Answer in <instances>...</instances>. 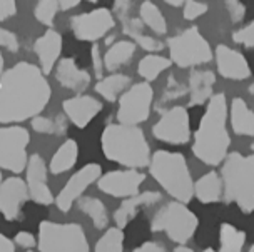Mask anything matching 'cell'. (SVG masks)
<instances>
[{
	"instance_id": "obj_1",
	"label": "cell",
	"mask_w": 254,
	"mask_h": 252,
	"mask_svg": "<svg viewBox=\"0 0 254 252\" xmlns=\"http://www.w3.org/2000/svg\"><path fill=\"white\" fill-rule=\"evenodd\" d=\"M51 85L40 67L19 62L0 75V124L34 119L51 101Z\"/></svg>"
},
{
	"instance_id": "obj_2",
	"label": "cell",
	"mask_w": 254,
	"mask_h": 252,
	"mask_svg": "<svg viewBox=\"0 0 254 252\" xmlns=\"http://www.w3.org/2000/svg\"><path fill=\"white\" fill-rule=\"evenodd\" d=\"M226 120H228L226 96L222 92L214 94L207 102V109L194 134L192 152L204 164L219 165L228 155L231 137L226 129Z\"/></svg>"
},
{
	"instance_id": "obj_3",
	"label": "cell",
	"mask_w": 254,
	"mask_h": 252,
	"mask_svg": "<svg viewBox=\"0 0 254 252\" xmlns=\"http://www.w3.org/2000/svg\"><path fill=\"white\" fill-rule=\"evenodd\" d=\"M102 151L109 160L129 169L146 167L151 162V149L137 125L111 124L102 132Z\"/></svg>"
},
{
	"instance_id": "obj_4",
	"label": "cell",
	"mask_w": 254,
	"mask_h": 252,
	"mask_svg": "<svg viewBox=\"0 0 254 252\" xmlns=\"http://www.w3.org/2000/svg\"><path fill=\"white\" fill-rule=\"evenodd\" d=\"M222 162L224 202H234L244 214L254 212V155L231 152Z\"/></svg>"
},
{
	"instance_id": "obj_5",
	"label": "cell",
	"mask_w": 254,
	"mask_h": 252,
	"mask_svg": "<svg viewBox=\"0 0 254 252\" xmlns=\"http://www.w3.org/2000/svg\"><path fill=\"white\" fill-rule=\"evenodd\" d=\"M151 175L171 197L188 204L194 197V182L186 157L179 152L157 151L149 162Z\"/></svg>"
},
{
	"instance_id": "obj_6",
	"label": "cell",
	"mask_w": 254,
	"mask_h": 252,
	"mask_svg": "<svg viewBox=\"0 0 254 252\" xmlns=\"http://www.w3.org/2000/svg\"><path fill=\"white\" fill-rule=\"evenodd\" d=\"M37 246L40 252H89V242L80 224H59L42 220L39 224Z\"/></svg>"
},
{
	"instance_id": "obj_7",
	"label": "cell",
	"mask_w": 254,
	"mask_h": 252,
	"mask_svg": "<svg viewBox=\"0 0 254 252\" xmlns=\"http://www.w3.org/2000/svg\"><path fill=\"white\" fill-rule=\"evenodd\" d=\"M197 226L199 220L196 214L179 201L164 205L151 220L152 232H166L167 237L178 244L188 242L196 234Z\"/></svg>"
},
{
	"instance_id": "obj_8",
	"label": "cell",
	"mask_w": 254,
	"mask_h": 252,
	"mask_svg": "<svg viewBox=\"0 0 254 252\" xmlns=\"http://www.w3.org/2000/svg\"><path fill=\"white\" fill-rule=\"evenodd\" d=\"M167 46H169L171 62L183 69L207 64L212 58L209 44L202 37L197 27H190L183 34L171 37Z\"/></svg>"
},
{
	"instance_id": "obj_9",
	"label": "cell",
	"mask_w": 254,
	"mask_h": 252,
	"mask_svg": "<svg viewBox=\"0 0 254 252\" xmlns=\"http://www.w3.org/2000/svg\"><path fill=\"white\" fill-rule=\"evenodd\" d=\"M30 134L19 125L0 127V169H7L13 174H20L27 167L29 155L27 146Z\"/></svg>"
},
{
	"instance_id": "obj_10",
	"label": "cell",
	"mask_w": 254,
	"mask_h": 252,
	"mask_svg": "<svg viewBox=\"0 0 254 252\" xmlns=\"http://www.w3.org/2000/svg\"><path fill=\"white\" fill-rule=\"evenodd\" d=\"M154 99V91L149 82L134 84L129 91L122 94L117 110V120L121 124L137 125L146 122L151 114V105Z\"/></svg>"
},
{
	"instance_id": "obj_11",
	"label": "cell",
	"mask_w": 254,
	"mask_h": 252,
	"mask_svg": "<svg viewBox=\"0 0 254 252\" xmlns=\"http://www.w3.org/2000/svg\"><path fill=\"white\" fill-rule=\"evenodd\" d=\"M154 137L167 144H186L190 139L189 114L184 107L176 105L162 114L157 124L152 127Z\"/></svg>"
},
{
	"instance_id": "obj_12",
	"label": "cell",
	"mask_w": 254,
	"mask_h": 252,
	"mask_svg": "<svg viewBox=\"0 0 254 252\" xmlns=\"http://www.w3.org/2000/svg\"><path fill=\"white\" fill-rule=\"evenodd\" d=\"M72 32L77 40L82 42H95L102 39L114 27V17L107 8H95L92 12L80 13L70 19Z\"/></svg>"
},
{
	"instance_id": "obj_13",
	"label": "cell",
	"mask_w": 254,
	"mask_h": 252,
	"mask_svg": "<svg viewBox=\"0 0 254 252\" xmlns=\"http://www.w3.org/2000/svg\"><path fill=\"white\" fill-rule=\"evenodd\" d=\"M101 174H102V167L99 164H87L80 170H77L56 197V204L59 207V210L61 212H69L72 204L82 197V194L87 191L90 184L99 181Z\"/></svg>"
},
{
	"instance_id": "obj_14",
	"label": "cell",
	"mask_w": 254,
	"mask_h": 252,
	"mask_svg": "<svg viewBox=\"0 0 254 252\" xmlns=\"http://www.w3.org/2000/svg\"><path fill=\"white\" fill-rule=\"evenodd\" d=\"M146 175L139 172L137 169L127 170H112L99 177L97 187L104 194L112 197H132L139 194V187L144 182Z\"/></svg>"
},
{
	"instance_id": "obj_15",
	"label": "cell",
	"mask_w": 254,
	"mask_h": 252,
	"mask_svg": "<svg viewBox=\"0 0 254 252\" xmlns=\"http://www.w3.org/2000/svg\"><path fill=\"white\" fill-rule=\"evenodd\" d=\"M29 199L27 182L20 177H8L7 181L0 182V212L7 220L19 219Z\"/></svg>"
},
{
	"instance_id": "obj_16",
	"label": "cell",
	"mask_w": 254,
	"mask_h": 252,
	"mask_svg": "<svg viewBox=\"0 0 254 252\" xmlns=\"http://www.w3.org/2000/svg\"><path fill=\"white\" fill-rule=\"evenodd\" d=\"M25 170L27 189H29L30 199L40 205H51L52 202H56L51 187L47 184V165H45V160L39 154L30 155Z\"/></svg>"
},
{
	"instance_id": "obj_17",
	"label": "cell",
	"mask_w": 254,
	"mask_h": 252,
	"mask_svg": "<svg viewBox=\"0 0 254 252\" xmlns=\"http://www.w3.org/2000/svg\"><path fill=\"white\" fill-rule=\"evenodd\" d=\"M62 107L70 122L79 129L87 127L95 117H97V114H101V110H102L101 101H97V99L92 96L70 97V99H67V101H64Z\"/></svg>"
},
{
	"instance_id": "obj_18",
	"label": "cell",
	"mask_w": 254,
	"mask_h": 252,
	"mask_svg": "<svg viewBox=\"0 0 254 252\" xmlns=\"http://www.w3.org/2000/svg\"><path fill=\"white\" fill-rule=\"evenodd\" d=\"M216 62L217 70H219V74L224 79L244 80L251 75V69H249V64L243 53L233 50L228 46H217Z\"/></svg>"
},
{
	"instance_id": "obj_19",
	"label": "cell",
	"mask_w": 254,
	"mask_h": 252,
	"mask_svg": "<svg viewBox=\"0 0 254 252\" xmlns=\"http://www.w3.org/2000/svg\"><path fill=\"white\" fill-rule=\"evenodd\" d=\"M34 52L37 53L40 62V70L45 75L51 74V70L56 67L59 57L62 53V37L57 30L47 29L44 35L35 40Z\"/></svg>"
},
{
	"instance_id": "obj_20",
	"label": "cell",
	"mask_w": 254,
	"mask_h": 252,
	"mask_svg": "<svg viewBox=\"0 0 254 252\" xmlns=\"http://www.w3.org/2000/svg\"><path fill=\"white\" fill-rule=\"evenodd\" d=\"M56 79L62 87L77 94H82L90 84L89 72L79 69L75 60L70 57L61 58L56 64Z\"/></svg>"
},
{
	"instance_id": "obj_21",
	"label": "cell",
	"mask_w": 254,
	"mask_h": 252,
	"mask_svg": "<svg viewBox=\"0 0 254 252\" xmlns=\"http://www.w3.org/2000/svg\"><path fill=\"white\" fill-rule=\"evenodd\" d=\"M157 201H161V194H159V192H152V191L140 192V194H135L132 197H126V199L122 201V204L119 205V209L114 212L116 226L121 229L127 227V224L137 215V210L140 207L152 205V204H156Z\"/></svg>"
},
{
	"instance_id": "obj_22",
	"label": "cell",
	"mask_w": 254,
	"mask_h": 252,
	"mask_svg": "<svg viewBox=\"0 0 254 252\" xmlns=\"http://www.w3.org/2000/svg\"><path fill=\"white\" fill-rule=\"evenodd\" d=\"M216 75L211 70H192L189 75V105H202L212 97Z\"/></svg>"
},
{
	"instance_id": "obj_23",
	"label": "cell",
	"mask_w": 254,
	"mask_h": 252,
	"mask_svg": "<svg viewBox=\"0 0 254 252\" xmlns=\"http://www.w3.org/2000/svg\"><path fill=\"white\" fill-rule=\"evenodd\" d=\"M231 125L238 136L254 137V112L239 97L231 103Z\"/></svg>"
},
{
	"instance_id": "obj_24",
	"label": "cell",
	"mask_w": 254,
	"mask_h": 252,
	"mask_svg": "<svg viewBox=\"0 0 254 252\" xmlns=\"http://www.w3.org/2000/svg\"><path fill=\"white\" fill-rule=\"evenodd\" d=\"M222 194V181L217 172L204 174L199 181L194 184V196L202 204H214L221 199Z\"/></svg>"
},
{
	"instance_id": "obj_25",
	"label": "cell",
	"mask_w": 254,
	"mask_h": 252,
	"mask_svg": "<svg viewBox=\"0 0 254 252\" xmlns=\"http://www.w3.org/2000/svg\"><path fill=\"white\" fill-rule=\"evenodd\" d=\"M77 157H79V146H77L74 139H67L57 149L56 154L52 155L49 170L56 175L67 172V170H70L75 165Z\"/></svg>"
},
{
	"instance_id": "obj_26",
	"label": "cell",
	"mask_w": 254,
	"mask_h": 252,
	"mask_svg": "<svg viewBox=\"0 0 254 252\" xmlns=\"http://www.w3.org/2000/svg\"><path fill=\"white\" fill-rule=\"evenodd\" d=\"M135 53V44L130 40H119L114 46L109 47V50L104 55V67L107 70L114 72L121 65L127 64Z\"/></svg>"
},
{
	"instance_id": "obj_27",
	"label": "cell",
	"mask_w": 254,
	"mask_h": 252,
	"mask_svg": "<svg viewBox=\"0 0 254 252\" xmlns=\"http://www.w3.org/2000/svg\"><path fill=\"white\" fill-rule=\"evenodd\" d=\"M171 65H172L171 58L156 55V53H149V55H146L139 62L137 72L146 82H152V80H156L162 72L169 69Z\"/></svg>"
},
{
	"instance_id": "obj_28",
	"label": "cell",
	"mask_w": 254,
	"mask_h": 252,
	"mask_svg": "<svg viewBox=\"0 0 254 252\" xmlns=\"http://www.w3.org/2000/svg\"><path fill=\"white\" fill-rule=\"evenodd\" d=\"M130 84V79L124 74H112L106 79H101L95 85V92L109 102H114L121 92H124L127 85Z\"/></svg>"
},
{
	"instance_id": "obj_29",
	"label": "cell",
	"mask_w": 254,
	"mask_h": 252,
	"mask_svg": "<svg viewBox=\"0 0 254 252\" xmlns=\"http://www.w3.org/2000/svg\"><path fill=\"white\" fill-rule=\"evenodd\" d=\"M79 209L84 214H87L94 222L95 229H106L109 224V215L106 210V205L102 204V201L95 199V197H80L79 201Z\"/></svg>"
},
{
	"instance_id": "obj_30",
	"label": "cell",
	"mask_w": 254,
	"mask_h": 252,
	"mask_svg": "<svg viewBox=\"0 0 254 252\" xmlns=\"http://www.w3.org/2000/svg\"><path fill=\"white\" fill-rule=\"evenodd\" d=\"M139 19L142 20L144 25H147L149 29L154 30V34L164 35L167 32V22L164 19V15H162V12L157 8V5H154L149 0H146V2L140 5Z\"/></svg>"
},
{
	"instance_id": "obj_31",
	"label": "cell",
	"mask_w": 254,
	"mask_h": 252,
	"mask_svg": "<svg viewBox=\"0 0 254 252\" xmlns=\"http://www.w3.org/2000/svg\"><path fill=\"white\" fill-rule=\"evenodd\" d=\"M221 249L219 252H243L244 242H246V232L239 231L231 224H221L219 231Z\"/></svg>"
},
{
	"instance_id": "obj_32",
	"label": "cell",
	"mask_w": 254,
	"mask_h": 252,
	"mask_svg": "<svg viewBox=\"0 0 254 252\" xmlns=\"http://www.w3.org/2000/svg\"><path fill=\"white\" fill-rule=\"evenodd\" d=\"M94 252H124V232L121 227H111L97 241Z\"/></svg>"
},
{
	"instance_id": "obj_33",
	"label": "cell",
	"mask_w": 254,
	"mask_h": 252,
	"mask_svg": "<svg viewBox=\"0 0 254 252\" xmlns=\"http://www.w3.org/2000/svg\"><path fill=\"white\" fill-rule=\"evenodd\" d=\"M59 8H61L59 0H39L37 5L34 8V15L40 24L52 27Z\"/></svg>"
},
{
	"instance_id": "obj_34",
	"label": "cell",
	"mask_w": 254,
	"mask_h": 252,
	"mask_svg": "<svg viewBox=\"0 0 254 252\" xmlns=\"http://www.w3.org/2000/svg\"><path fill=\"white\" fill-rule=\"evenodd\" d=\"M32 129L39 134H52V136H57V134L65 132V122H64V117H57V120H52L49 117L35 115L32 119Z\"/></svg>"
},
{
	"instance_id": "obj_35",
	"label": "cell",
	"mask_w": 254,
	"mask_h": 252,
	"mask_svg": "<svg viewBox=\"0 0 254 252\" xmlns=\"http://www.w3.org/2000/svg\"><path fill=\"white\" fill-rule=\"evenodd\" d=\"M130 39L135 40V42H137L139 46L142 47L144 50H147V52H159V50H162V49H164V44H162L161 40L154 39V37H151V35H146L142 30L137 32V34H134Z\"/></svg>"
},
{
	"instance_id": "obj_36",
	"label": "cell",
	"mask_w": 254,
	"mask_h": 252,
	"mask_svg": "<svg viewBox=\"0 0 254 252\" xmlns=\"http://www.w3.org/2000/svg\"><path fill=\"white\" fill-rule=\"evenodd\" d=\"M233 40L236 44H241V46L248 49H254V22L243 27V29L236 30L233 34Z\"/></svg>"
},
{
	"instance_id": "obj_37",
	"label": "cell",
	"mask_w": 254,
	"mask_h": 252,
	"mask_svg": "<svg viewBox=\"0 0 254 252\" xmlns=\"http://www.w3.org/2000/svg\"><path fill=\"white\" fill-rule=\"evenodd\" d=\"M207 3H202L199 0H186L184 3V19L186 20H194L197 17L204 15L207 12Z\"/></svg>"
},
{
	"instance_id": "obj_38",
	"label": "cell",
	"mask_w": 254,
	"mask_h": 252,
	"mask_svg": "<svg viewBox=\"0 0 254 252\" xmlns=\"http://www.w3.org/2000/svg\"><path fill=\"white\" fill-rule=\"evenodd\" d=\"M0 47L7 49L8 52H17L19 50V39L10 30L0 29Z\"/></svg>"
},
{
	"instance_id": "obj_39",
	"label": "cell",
	"mask_w": 254,
	"mask_h": 252,
	"mask_svg": "<svg viewBox=\"0 0 254 252\" xmlns=\"http://www.w3.org/2000/svg\"><path fill=\"white\" fill-rule=\"evenodd\" d=\"M226 8H228L231 20L233 22H241L244 19V12H246V7L244 3H241V0H224Z\"/></svg>"
},
{
	"instance_id": "obj_40",
	"label": "cell",
	"mask_w": 254,
	"mask_h": 252,
	"mask_svg": "<svg viewBox=\"0 0 254 252\" xmlns=\"http://www.w3.org/2000/svg\"><path fill=\"white\" fill-rule=\"evenodd\" d=\"M15 13H17L15 0H0V22L10 19Z\"/></svg>"
},
{
	"instance_id": "obj_41",
	"label": "cell",
	"mask_w": 254,
	"mask_h": 252,
	"mask_svg": "<svg viewBox=\"0 0 254 252\" xmlns=\"http://www.w3.org/2000/svg\"><path fill=\"white\" fill-rule=\"evenodd\" d=\"M15 244L20 246V247H25V249H30V247H34L37 244V239L34 237V234L27 232V231H20L15 234Z\"/></svg>"
},
{
	"instance_id": "obj_42",
	"label": "cell",
	"mask_w": 254,
	"mask_h": 252,
	"mask_svg": "<svg viewBox=\"0 0 254 252\" xmlns=\"http://www.w3.org/2000/svg\"><path fill=\"white\" fill-rule=\"evenodd\" d=\"M134 252H167L164 247L157 242H144L142 246L134 249Z\"/></svg>"
},
{
	"instance_id": "obj_43",
	"label": "cell",
	"mask_w": 254,
	"mask_h": 252,
	"mask_svg": "<svg viewBox=\"0 0 254 252\" xmlns=\"http://www.w3.org/2000/svg\"><path fill=\"white\" fill-rule=\"evenodd\" d=\"M92 58H94V69H95V74H97V77L101 79V74H102V62H101V53H99L97 46H94V49H92Z\"/></svg>"
},
{
	"instance_id": "obj_44",
	"label": "cell",
	"mask_w": 254,
	"mask_h": 252,
	"mask_svg": "<svg viewBox=\"0 0 254 252\" xmlns=\"http://www.w3.org/2000/svg\"><path fill=\"white\" fill-rule=\"evenodd\" d=\"M0 252H15L13 242L8 237L3 236V234H0Z\"/></svg>"
},
{
	"instance_id": "obj_45",
	"label": "cell",
	"mask_w": 254,
	"mask_h": 252,
	"mask_svg": "<svg viewBox=\"0 0 254 252\" xmlns=\"http://www.w3.org/2000/svg\"><path fill=\"white\" fill-rule=\"evenodd\" d=\"M129 3H130V0H116V5H114L116 12L124 17L127 13V8H129Z\"/></svg>"
},
{
	"instance_id": "obj_46",
	"label": "cell",
	"mask_w": 254,
	"mask_h": 252,
	"mask_svg": "<svg viewBox=\"0 0 254 252\" xmlns=\"http://www.w3.org/2000/svg\"><path fill=\"white\" fill-rule=\"evenodd\" d=\"M80 3V0H59V5L62 10H70V8L77 7Z\"/></svg>"
},
{
	"instance_id": "obj_47",
	"label": "cell",
	"mask_w": 254,
	"mask_h": 252,
	"mask_svg": "<svg viewBox=\"0 0 254 252\" xmlns=\"http://www.w3.org/2000/svg\"><path fill=\"white\" fill-rule=\"evenodd\" d=\"M167 5H172V7H181L183 3H186V0H164Z\"/></svg>"
},
{
	"instance_id": "obj_48",
	"label": "cell",
	"mask_w": 254,
	"mask_h": 252,
	"mask_svg": "<svg viewBox=\"0 0 254 252\" xmlns=\"http://www.w3.org/2000/svg\"><path fill=\"white\" fill-rule=\"evenodd\" d=\"M174 252H194L192 249H189V247H186V246H183V244H181V246H178V247H176V249H174Z\"/></svg>"
},
{
	"instance_id": "obj_49",
	"label": "cell",
	"mask_w": 254,
	"mask_h": 252,
	"mask_svg": "<svg viewBox=\"0 0 254 252\" xmlns=\"http://www.w3.org/2000/svg\"><path fill=\"white\" fill-rule=\"evenodd\" d=\"M3 74V55H2V52H0V75Z\"/></svg>"
},
{
	"instance_id": "obj_50",
	"label": "cell",
	"mask_w": 254,
	"mask_h": 252,
	"mask_svg": "<svg viewBox=\"0 0 254 252\" xmlns=\"http://www.w3.org/2000/svg\"><path fill=\"white\" fill-rule=\"evenodd\" d=\"M202 252H216L214 249H211V247H207V249H204Z\"/></svg>"
},
{
	"instance_id": "obj_51",
	"label": "cell",
	"mask_w": 254,
	"mask_h": 252,
	"mask_svg": "<svg viewBox=\"0 0 254 252\" xmlns=\"http://www.w3.org/2000/svg\"><path fill=\"white\" fill-rule=\"evenodd\" d=\"M249 252H254V244L251 246V249H249Z\"/></svg>"
},
{
	"instance_id": "obj_52",
	"label": "cell",
	"mask_w": 254,
	"mask_h": 252,
	"mask_svg": "<svg viewBox=\"0 0 254 252\" xmlns=\"http://www.w3.org/2000/svg\"><path fill=\"white\" fill-rule=\"evenodd\" d=\"M89 2H92V3H95V2H97V0H89Z\"/></svg>"
},
{
	"instance_id": "obj_53",
	"label": "cell",
	"mask_w": 254,
	"mask_h": 252,
	"mask_svg": "<svg viewBox=\"0 0 254 252\" xmlns=\"http://www.w3.org/2000/svg\"><path fill=\"white\" fill-rule=\"evenodd\" d=\"M0 182H2V174H0Z\"/></svg>"
},
{
	"instance_id": "obj_54",
	"label": "cell",
	"mask_w": 254,
	"mask_h": 252,
	"mask_svg": "<svg viewBox=\"0 0 254 252\" xmlns=\"http://www.w3.org/2000/svg\"><path fill=\"white\" fill-rule=\"evenodd\" d=\"M253 151H254V144H253Z\"/></svg>"
},
{
	"instance_id": "obj_55",
	"label": "cell",
	"mask_w": 254,
	"mask_h": 252,
	"mask_svg": "<svg viewBox=\"0 0 254 252\" xmlns=\"http://www.w3.org/2000/svg\"><path fill=\"white\" fill-rule=\"evenodd\" d=\"M29 252H32V251H29Z\"/></svg>"
}]
</instances>
